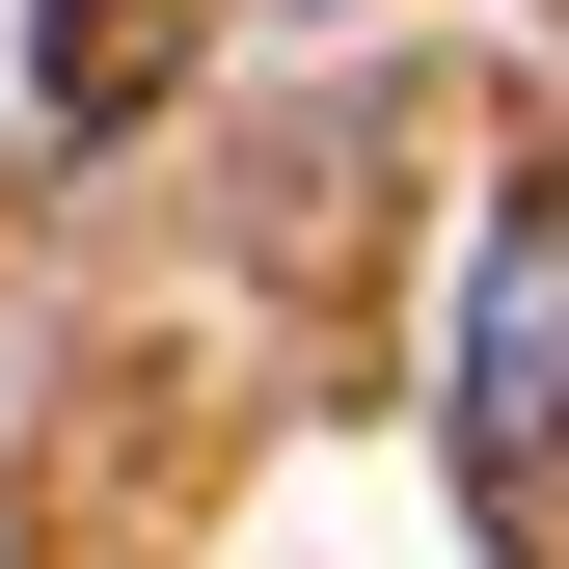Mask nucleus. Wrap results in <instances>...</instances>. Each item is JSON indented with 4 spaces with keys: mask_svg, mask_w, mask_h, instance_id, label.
<instances>
[{
    "mask_svg": "<svg viewBox=\"0 0 569 569\" xmlns=\"http://www.w3.org/2000/svg\"><path fill=\"white\" fill-rule=\"evenodd\" d=\"M461 461L488 488H569V190H488V244H461Z\"/></svg>",
    "mask_w": 569,
    "mask_h": 569,
    "instance_id": "1",
    "label": "nucleus"
}]
</instances>
